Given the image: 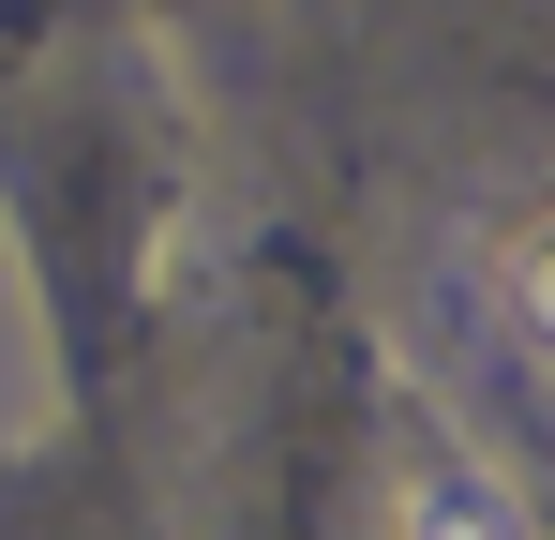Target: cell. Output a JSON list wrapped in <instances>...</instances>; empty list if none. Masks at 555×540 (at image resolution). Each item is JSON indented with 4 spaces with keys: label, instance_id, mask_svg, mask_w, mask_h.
I'll list each match as a JSON object with an SVG mask.
<instances>
[{
    "label": "cell",
    "instance_id": "cell-1",
    "mask_svg": "<svg viewBox=\"0 0 555 540\" xmlns=\"http://www.w3.org/2000/svg\"><path fill=\"white\" fill-rule=\"evenodd\" d=\"M390 540H526V496H511L480 450H421V465H405Z\"/></svg>",
    "mask_w": 555,
    "mask_h": 540
},
{
    "label": "cell",
    "instance_id": "cell-2",
    "mask_svg": "<svg viewBox=\"0 0 555 540\" xmlns=\"http://www.w3.org/2000/svg\"><path fill=\"white\" fill-rule=\"evenodd\" d=\"M511 316H526V346H555V195H526V226H511Z\"/></svg>",
    "mask_w": 555,
    "mask_h": 540
}]
</instances>
